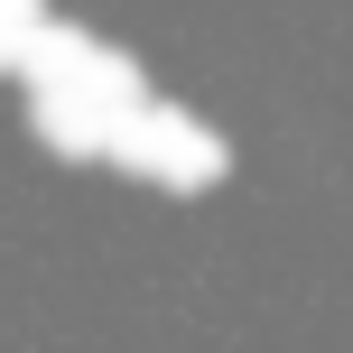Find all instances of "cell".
I'll return each instance as SVG.
<instances>
[{"label":"cell","mask_w":353,"mask_h":353,"mask_svg":"<svg viewBox=\"0 0 353 353\" xmlns=\"http://www.w3.org/2000/svg\"><path fill=\"white\" fill-rule=\"evenodd\" d=\"M112 168H121V176H140V186H159V195H205L214 176H223V140H214L195 112L149 103V112H130V121H121V140H112Z\"/></svg>","instance_id":"obj_1"},{"label":"cell","mask_w":353,"mask_h":353,"mask_svg":"<svg viewBox=\"0 0 353 353\" xmlns=\"http://www.w3.org/2000/svg\"><path fill=\"white\" fill-rule=\"evenodd\" d=\"M28 130H37V140L56 149V159H74V168H93V159L112 168L121 112H103L93 93H28Z\"/></svg>","instance_id":"obj_2"},{"label":"cell","mask_w":353,"mask_h":353,"mask_svg":"<svg viewBox=\"0 0 353 353\" xmlns=\"http://www.w3.org/2000/svg\"><path fill=\"white\" fill-rule=\"evenodd\" d=\"M47 28H56L47 0H0V74H28V56H37Z\"/></svg>","instance_id":"obj_3"}]
</instances>
